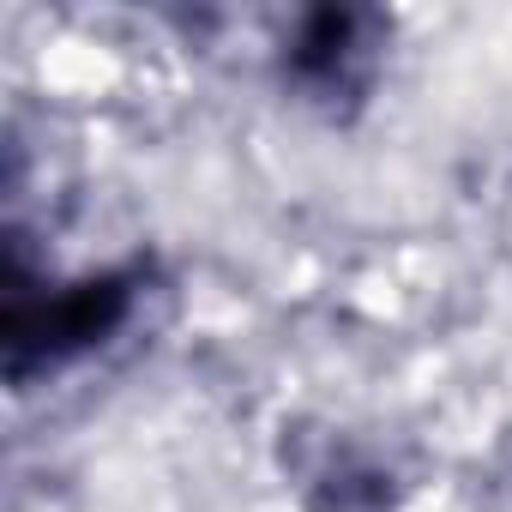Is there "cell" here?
Listing matches in <instances>:
<instances>
[{
    "mask_svg": "<svg viewBox=\"0 0 512 512\" xmlns=\"http://www.w3.org/2000/svg\"><path fill=\"white\" fill-rule=\"evenodd\" d=\"M368 31H374L368 13H314V19H302L296 49H290V79L302 91H314V97L362 91L368 61H374Z\"/></svg>",
    "mask_w": 512,
    "mask_h": 512,
    "instance_id": "obj_2",
    "label": "cell"
},
{
    "mask_svg": "<svg viewBox=\"0 0 512 512\" xmlns=\"http://www.w3.org/2000/svg\"><path fill=\"white\" fill-rule=\"evenodd\" d=\"M139 302V272H91L79 284H61L49 296L13 284L7 296V374L25 380L31 368L73 362L115 338L133 320Z\"/></svg>",
    "mask_w": 512,
    "mask_h": 512,
    "instance_id": "obj_1",
    "label": "cell"
}]
</instances>
